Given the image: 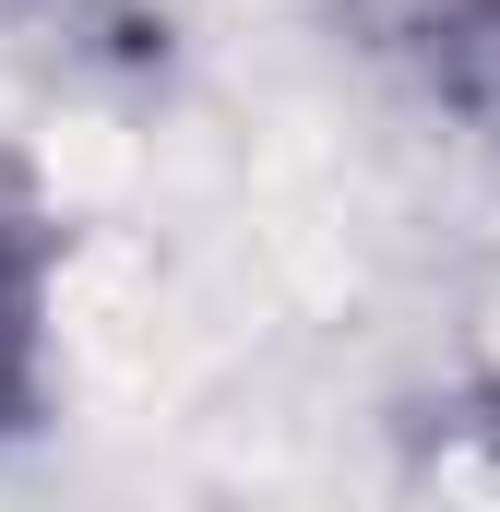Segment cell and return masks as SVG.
Here are the masks:
<instances>
[{
  "instance_id": "cell-2",
  "label": "cell",
  "mask_w": 500,
  "mask_h": 512,
  "mask_svg": "<svg viewBox=\"0 0 500 512\" xmlns=\"http://www.w3.org/2000/svg\"><path fill=\"white\" fill-rule=\"evenodd\" d=\"M465 36H477V48H489V84H477V96H500V24H465Z\"/></svg>"
},
{
  "instance_id": "cell-1",
  "label": "cell",
  "mask_w": 500,
  "mask_h": 512,
  "mask_svg": "<svg viewBox=\"0 0 500 512\" xmlns=\"http://www.w3.org/2000/svg\"><path fill=\"white\" fill-rule=\"evenodd\" d=\"M48 286H60V215L24 155H0V441L48 405Z\"/></svg>"
}]
</instances>
